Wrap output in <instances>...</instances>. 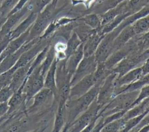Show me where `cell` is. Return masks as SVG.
Masks as SVG:
<instances>
[{
    "label": "cell",
    "mask_w": 149,
    "mask_h": 132,
    "mask_svg": "<svg viewBox=\"0 0 149 132\" xmlns=\"http://www.w3.org/2000/svg\"><path fill=\"white\" fill-rule=\"evenodd\" d=\"M100 88V85L95 84L83 95L76 98L69 99L66 101V120L63 130L88 108L97 98Z\"/></svg>",
    "instance_id": "cell-1"
},
{
    "label": "cell",
    "mask_w": 149,
    "mask_h": 132,
    "mask_svg": "<svg viewBox=\"0 0 149 132\" xmlns=\"http://www.w3.org/2000/svg\"><path fill=\"white\" fill-rule=\"evenodd\" d=\"M140 89H137L116 95L108 103L101 109L98 113L99 116L106 117L120 111H127L137 98Z\"/></svg>",
    "instance_id": "cell-2"
},
{
    "label": "cell",
    "mask_w": 149,
    "mask_h": 132,
    "mask_svg": "<svg viewBox=\"0 0 149 132\" xmlns=\"http://www.w3.org/2000/svg\"><path fill=\"white\" fill-rule=\"evenodd\" d=\"M66 60L58 61L56 70V84L58 92V100L66 102L69 98L72 75L66 68Z\"/></svg>",
    "instance_id": "cell-3"
},
{
    "label": "cell",
    "mask_w": 149,
    "mask_h": 132,
    "mask_svg": "<svg viewBox=\"0 0 149 132\" xmlns=\"http://www.w3.org/2000/svg\"><path fill=\"white\" fill-rule=\"evenodd\" d=\"M102 107V106L97 103L96 98L88 108L66 127L63 131H82L91 122V121L98 119L100 117L98 113Z\"/></svg>",
    "instance_id": "cell-4"
},
{
    "label": "cell",
    "mask_w": 149,
    "mask_h": 132,
    "mask_svg": "<svg viewBox=\"0 0 149 132\" xmlns=\"http://www.w3.org/2000/svg\"><path fill=\"white\" fill-rule=\"evenodd\" d=\"M44 76L41 73V65L36 68L27 77L20 89L27 97V103L44 87Z\"/></svg>",
    "instance_id": "cell-5"
},
{
    "label": "cell",
    "mask_w": 149,
    "mask_h": 132,
    "mask_svg": "<svg viewBox=\"0 0 149 132\" xmlns=\"http://www.w3.org/2000/svg\"><path fill=\"white\" fill-rule=\"evenodd\" d=\"M32 105L26 109V114H33L41 112L54 102V95L48 88H42L33 97Z\"/></svg>",
    "instance_id": "cell-6"
},
{
    "label": "cell",
    "mask_w": 149,
    "mask_h": 132,
    "mask_svg": "<svg viewBox=\"0 0 149 132\" xmlns=\"http://www.w3.org/2000/svg\"><path fill=\"white\" fill-rule=\"evenodd\" d=\"M118 75L112 72L104 80L100 88L97 97V102L101 106L108 103L113 98V93L116 87V81Z\"/></svg>",
    "instance_id": "cell-7"
},
{
    "label": "cell",
    "mask_w": 149,
    "mask_h": 132,
    "mask_svg": "<svg viewBox=\"0 0 149 132\" xmlns=\"http://www.w3.org/2000/svg\"><path fill=\"white\" fill-rule=\"evenodd\" d=\"M119 33L118 28L105 35L100 43L94 54L97 62H104L113 51V40Z\"/></svg>",
    "instance_id": "cell-8"
},
{
    "label": "cell",
    "mask_w": 149,
    "mask_h": 132,
    "mask_svg": "<svg viewBox=\"0 0 149 132\" xmlns=\"http://www.w3.org/2000/svg\"><path fill=\"white\" fill-rule=\"evenodd\" d=\"M97 65V62L94 55L90 57H84L72 77L71 86L87 75L93 74L96 70Z\"/></svg>",
    "instance_id": "cell-9"
},
{
    "label": "cell",
    "mask_w": 149,
    "mask_h": 132,
    "mask_svg": "<svg viewBox=\"0 0 149 132\" xmlns=\"http://www.w3.org/2000/svg\"><path fill=\"white\" fill-rule=\"evenodd\" d=\"M32 11L33 6L29 0L22 9L6 17V20L0 29V40L8 34L20 19H22L26 15H28Z\"/></svg>",
    "instance_id": "cell-10"
},
{
    "label": "cell",
    "mask_w": 149,
    "mask_h": 132,
    "mask_svg": "<svg viewBox=\"0 0 149 132\" xmlns=\"http://www.w3.org/2000/svg\"><path fill=\"white\" fill-rule=\"evenodd\" d=\"M49 44V40L47 38H41L30 48L24 52L19 57L15 65L12 67L16 70L19 67L23 66L31 61L38 54L47 46Z\"/></svg>",
    "instance_id": "cell-11"
},
{
    "label": "cell",
    "mask_w": 149,
    "mask_h": 132,
    "mask_svg": "<svg viewBox=\"0 0 149 132\" xmlns=\"http://www.w3.org/2000/svg\"><path fill=\"white\" fill-rule=\"evenodd\" d=\"M94 85L95 81L94 78V73L87 75L75 84L71 86L69 99L76 98L83 95Z\"/></svg>",
    "instance_id": "cell-12"
},
{
    "label": "cell",
    "mask_w": 149,
    "mask_h": 132,
    "mask_svg": "<svg viewBox=\"0 0 149 132\" xmlns=\"http://www.w3.org/2000/svg\"><path fill=\"white\" fill-rule=\"evenodd\" d=\"M33 60L28 64L19 67L13 72L12 81L9 84V86L12 88L14 92L20 89L24 84L29 75V70Z\"/></svg>",
    "instance_id": "cell-13"
},
{
    "label": "cell",
    "mask_w": 149,
    "mask_h": 132,
    "mask_svg": "<svg viewBox=\"0 0 149 132\" xmlns=\"http://www.w3.org/2000/svg\"><path fill=\"white\" fill-rule=\"evenodd\" d=\"M37 15L38 13L33 11H31L27 15L26 18L18 24L17 26L14 27L8 34L10 40L17 38L29 29L36 20Z\"/></svg>",
    "instance_id": "cell-14"
},
{
    "label": "cell",
    "mask_w": 149,
    "mask_h": 132,
    "mask_svg": "<svg viewBox=\"0 0 149 132\" xmlns=\"http://www.w3.org/2000/svg\"><path fill=\"white\" fill-rule=\"evenodd\" d=\"M31 27L17 38H15L10 41L7 47L5 48V50L0 55V63L7 56L14 53L17 50H19L21 47V46L26 41H27Z\"/></svg>",
    "instance_id": "cell-15"
},
{
    "label": "cell",
    "mask_w": 149,
    "mask_h": 132,
    "mask_svg": "<svg viewBox=\"0 0 149 132\" xmlns=\"http://www.w3.org/2000/svg\"><path fill=\"white\" fill-rule=\"evenodd\" d=\"M105 35L101 30H98L83 43L84 57H90L95 54L100 43Z\"/></svg>",
    "instance_id": "cell-16"
},
{
    "label": "cell",
    "mask_w": 149,
    "mask_h": 132,
    "mask_svg": "<svg viewBox=\"0 0 149 132\" xmlns=\"http://www.w3.org/2000/svg\"><path fill=\"white\" fill-rule=\"evenodd\" d=\"M58 60L55 58L44 78V87L49 89L54 95V101L58 103V92L56 84V70Z\"/></svg>",
    "instance_id": "cell-17"
},
{
    "label": "cell",
    "mask_w": 149,
    "mask_h": 132,
    "mask_svg": "<svg viewBox=\"0 0 149 132\" xmlns=\"http://www.w3.org/2000/svg\"><path fill=\"white\" fill-rule=\"evenodd\" d=\"M136 35L132 25H129L124 27L113 40L112 53L121 48Z\"/></svg>",
    "instance_id": "cell-18"
},
{
    "label": "cell",
    "mask_w": 149,
    "mask_h": 132,
    "mask_svg": "<svg viewBox=\"0 0 149 132\" xmlns=\"http://www.w3.org/2000/svg\"><path fill=\"white\" fill-rule=\"evenodd\" d=\"M66 102L63 101H59L58 102L52 130L54 132H59L63 130L65 125L66 120Z\"/></svg>",
    "instance_id": "cell-19"
},
{
    "label": "cell",
    "mask_w": 149,
    "mask_h": 132,
    "mask_svg": "<svg viewBox=\"0 0 149 132\" xmlns=\"http://www.w3.org/2000/svg\"><path fill=\"white\" fill-rule=\"evenodd\" d=\"M142 76V70L141 67L134 68L122 77L117 78L115 88L130 85L139 79Z\"/></svg>",
    "instance_id": "cell-20"
},
{
    "label": "cell",
    "mask_w": 149,
    "mask_h": 132,
    "mask_svg": "<svg viewBox=\"0 0 149 132\" xmlns=\"http://www.w3.org/2000/svg\"><path fill=\"white\" fill-rule=\"evenodd\" d=\"M83 57V43H82L77 50L72 55H70L67 59H66V70L72 75H73L75 72L78 65Z\"/></svg>",
    "instance_id": "cell-21"
},
{
    "label": "cell",
    "mask_w": 149,
    "mask_h": 132,
    "mask_svg": "<svg viewBox=\"0 0 149 132\" xmlns=\"http://www.w3.org/2000/svg\"><path fill=\"white\" fill-rule=\"evenodd\" d=\"M112 72L111 70L107 68L104 62H97V65L95 71L94 72V78L95 84L100 86L103 84L105 78Z\"/></svg>",
    "instance_id": "cell-22"
},
{
    "label": "cell",
    "mask_w": 149,
    "mask_h": 132,
    "mask_svg": "<svg viewBox=\"0 0 149 132\" xmlns=\"http://www.w3.org/2000/svg\"><path fill=\"white\" fill-rule=\"evenodd\" d=\"M73 30L78 36L81 42L84 43L91 35L98 30L93 29L86 24L81 22V23L77 25V26L73 28Z\"/></svg>",
    "instance_id": "cell-23"
},
{
    "label": "cell",
    "mask_w": 149,
    "mask_h": 132,
    "mask_svg": "<svg viewBox=\"0 0 149 132\" xmlns=\"http://www.w3.org/2000/svg\"><path fill=\"white\" fill-rule=\"evenodd\" d=\"M132 26L136 35L147 32L149 30V14L137 19Z\"/></svg>",
    "instance_id": "cell-24"
},
{
    "label": "cell",
    "mask_w": 149,
    "mask_h": 132,
    "mask_svg": "<svg viewBox=\"0 0 149 132\" xmlns=\"http://www.w3.org/2000/svg\"><path fill=\"white\" fill-rule=\"evenodd\" d=\"M77 19L79 21H81V22L89 26L93 29L100 30V27L102 26L100 17L95 13L86 15L81 18Z\"/></svg>",
    "instance_id": "cell-25"
},
{
    "label": "cell",
    "mask_w": 149,
    "mask_h": 132,
    "mask_svg": "<svg viewBox=\"0 0 149 132\" xmlns=\"http://www.w3.org/2000/svg\"><path fill=\"white\" fill-rule=\"evenodd\" d=\"M81 43L82 42L79 38L78 36L75 32H73L72 36L69 38L66 43V49L65 51L66 55V59H67L70 55L74 53Z\"/></svg>",
    "instance_id": "cell-26"
},
{
    "label": "cell",
    "mask_w": 149,
    "mask_h": 132,
    "mask_svg": "<svg viewBox=\"0 0 149 132\" xmlns=\"http://www.w3.org/2000/svg\"><path fill=\"white\" fill-rule=\"evenodd\" d=\"M55 58V50L54 48V46H51L47 53L46 57L43 61L42 63L41 64V73L44 76H45L47 72H48L49 68L53 63Z\"/></svg>",
    "instance_id": "cell-27"
},
{
    "label": "cell",
    "mask_w": 149,
    "mask_h": 132,
    "mask_svg": "<svg viewBox=\"0 0 149 132\" xmlns=\"http://www.w3.org/2000/svg\"><path fill=\"white\" fill-rule=\"evenodd\" d=\"M126 120L123 117L113 120L106 124L101 129V131L112 132V131H122L125 123Z\"/></svg>",
    "instance_id": "cell-28"
},
{
    "label": "cell",
    "mask_w": 149,
    "mask_h": 132,
    "mask_svg": "<svg viewBox=\"0 0 149 132\" xmlns=\"http://www.w3.org/2000/svg\"><path fill=\"white\" fill-rule=\"evenodd\" d=\"M19 0H3L0 5L1 18H6L8 14L15 6Z\"/></svg>",
    "instance_id": "cell-29"
},
{
    "label": "cell",
    "mask_w": 149,
    "mask_h": 132,
    "mask_svg": "<svg viewBox=\"0 0 149 132\" xmlns=\"http://www.w3.org/2000/svg\"><path fill=\"white\" fill-rule=\"evenodd\" d=\"M146 113H143L137 116L130 118L126 120L125 123L124 127L122 131H131L134 127H135L141 121L143 118L145 116Z\"/></svg>",
    "instance_id": "cell-30"
},
{
    "label": "cell",
    "mask_w": 149,
    "mask_h": 132,
    "mask_svg": "<svg viewBox=\"0 0 149 132\" xmlns=\"http://www.w3.org/2000/svg\"><path fill=\"white\" fill-rule=\"evenodd\" d=\"M15 70L12 68L10 70L0 74V90L3 88L9 85L11 82L12 75Z\"/></svg>",
    "instance_id": "cell-31"
},
{
    "label": "cell",
    "mask_w": 149,
    "mask_h": 132,
    "mask_svg": "<svg viewBox=\"0 0 149 132\" xmlns=\"http://www.w3.org/2000/svg\"><path fill=\"white\" fill-rule=\"evenodd\" d=\"M52 0H30L33 6V11L41 12Z\"/></svg>",
    "instance_id": "cell-32"
},
{
    "label": "cell",
    "mask_w": 149,
    "mask_h": 132,
    "mask_svg": "<svg viewBox=\"0 0 149 132\" xmlns=\"http://www.w3.org/2000/svg\"><path fill=\"white\" fill-rule=\"evenodd\" d=\"M149 98V84L146 85L145 86H143L140 89V92L139 94V96L136 100L134 102L133 105H132L131 107L137 105L139 103H140L143 100ZM130 107V108H131Z\"/></svg>",
    "instance_id": "cell-33"
},
{
    "label": "cell",
    "mask_w": 149,
    "mask_h": 132,
    "mask_svg": "<svg viewBox=\"0 0 149 132\" xmlns=\"http://www.w3.org/2000/svg\"><path fill=\"white\" fill-rule=\"evenodd\" d=\"M14 92L9 85L1 89L0 90V103L8 101Z\"/></svg>",
    "instance_id": "cell-34"
},
{
    "label": "cell",
    "mask_w": 149,
    "mask_h": 132,
    "mask_svg": "<svg viewBox=\"0 0 149 132\" xmlns=\"http://www.w3.org/2000/svg\"><path fill=\"white\" fill-rule=\"evenodd\" d=\"M10 37L9 34H7L4 37H3L2 39L0 40V55L2 53V51L5 50V48L7 47L8 44L10 41Z\"/></svg>",
    "instance_id": "cell-35"
},
{
    "label": "cell",
    "mask_w": 149,
    "mask_h": 132,
    "mask_svg": "<svg viewBox=\"0 0 149 132\" xmlns=\"http://www.w3.org/2000/svg\"><path fill=\"white\" fill-rule=\"evenodd\" d=\"M8 101L0 103V118L4 116L8 112Z\"/></svg>",
    "instance_id": "cell-36"
},
{
    "label": "cell",
    "mask_w": 149,
    "mask_h": 132,
    "mask_svg": "<svg viewBox=\"0 0 149 132\" xmlns=\"http://www.w3.org/2000/svg\"><path fill=\"white\" fill-rule=\"evenodd\" d=\"M141 68L142 70L143 76L149 73V57L143 62Z\"/></svg>",
    "instance_id": "cell-37"
}]
</instances>
